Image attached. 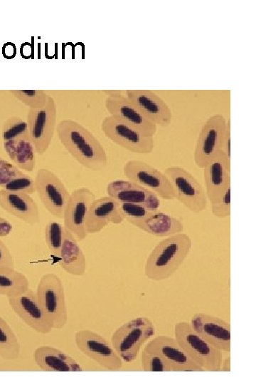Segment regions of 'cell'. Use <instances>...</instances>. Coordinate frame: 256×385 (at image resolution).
<instances>
[{"instance_id": "cell-27", "label": "cell", "mask_w": 256, "mask_h": 385, "mask_svg": "<svg viewBox=\"0 0 256 385\" xmlns=\"http://www.w3.org/2000/svg\"><path fill=\"white\" fill-rule=\"evenodd\" d=\"M0 187L9 191L32 195L35 192L34 180L14 164L0 157Z\"/></svg>"}, {"instance_id": "cell-6", "label": "cell", "mask_w": 256, "mask_h": 385, "mask_svg": "<svg viewBox=\"0 0 256 385\" xmlns=\"http://www.w3.org/2000/svg\"><path fill=\"white\" fill-rule=\"evenodd\" d=\"M164 173L169 178L175 198L193 213L206 210L207 197L205 189L187 170L179 166H170Z\"/></svg>"}, {"instance_id": "cell-28", "label": "cell", "mask_w": 256, "mask_h": 385, "mask_svg": "<svg viewBox=\"0 0 256 385\" xmlns=\"http://www.w3.org/2000/svg\"><path fill=\"white\" fill-rule=\"evenodd\" d=\"M29 288V281L22 272L12 267H0V295L19 294Z\"/></svg>"}, {"instance_id": "cell-17", "label": "cell", "mask_w": 256, "mask_h": 385, "mask_svg": "<svg viewBox=\"0 0 256 385\" xmlns=\"http://www.w3.org/2000/svg\"><path fill=\"white\" fill-rule=\"evenodd\" d=\"M126 97L151 122L161 127L168 126L172 112L167 103L151 90H127Z\"/></svg>"}, {"instance_id": "cell-38", "label": "cell", "mask_w": 256, "mask_h": 385, "mask_svg": "<svg viewBox=\"0 0 256 385\" xmlns=\"http://www.w3.org/2000/svg\"><path fill=\"white\" fill-rule=\"evenodd\" d=\"M13 227L11 223L6 219L0 217V237H6L12 231Z\"/></svg>"}, {"instance_id": "cell-10", "label": "cell", "mask_w": 256, "mask_h": 385, "mask_svg": "<svg viewBox=\"0 0 256 385\" xmlns=\"http://www.w3.org/2000/svg\"><path fill=\"white\" fill-rule=\"evenodd\" d=\"M34 186L44 207L54 217L63 219L70 193L60 178L49 169L40 168L34 179Z\"/></svg>"}, {"instance_id": "cell-37", "label": "cell", "mask_w": 256, "mask_h": 385, "mask_svg": "<svg viewBox=\"0 0 256 385\" xmlns=\"http://www.w3.org/2000/svg\"><path fill=\"white\" fill-rule=\"evenodd\" d=\"M220 150L225 155L227 159L230 161V120H227L225 133L222 142Z\"/></svg>"}, {"instance_id": "cell-4", "label": "cell", "mask_w": 256, "mask_h": 385, "mask_svg": "<svg viewBox=\"0 0 256 385\" xmlns=\"http://www.w3.org/2000/svg\"><path fill=\"white\" fill-rule=\"evenodd\" d=\"M174 334L177 342L197 364L204 370L220 371L222 351L196 333L188 322L176 323Z\"/></svg>"}, {"instance_id": "cell-20", "label": "cell", "mask_w": 256, "mask_h": 385, "mask_svg": "<svg viewBox=\"0 0 256 385\" xmlns=\"http://www.w3.org/2000/svg\"><path fill=\"white\" fill-rule=\"evenodd\" d=\"M108 196L119 203H135L158 210L160 207L159 197L149 190L128 180L117 179L107 186Z\"/></svg>"}, {"instance_id": "cell-26", "label": "cell", "mask_w": 256, "mask_h": 385, "mask_svg": "<svg viewBox=\"0 0 256 385\" xmlns=\"http://www.w3.org/2000/svg\"><path fill=\"white\" fill-rule=\"evenodd\" d=\"M4 148L12 163L20 170H34L36 150L29 135L4 142Z\"/></svg>"}, {"instance_id": "cell-31", "label": "cell", "mask_w": 256, "mask_h": 385, "mask_svg": "<svg viewBox=\"0 0 256 385\" xmlns=\"http://www.w3.org/2000/svg\"><path fill=\"white\" fill-rule=\"evenodd\" d=\"M26 135H29L27 122L19 116L9 117L2 125L1 138L4 142Z\"/></svg>"}, {"instance_id": "cell-19", "label": "cell", "mask_w": 256, "mask_h": 385, "mask_svg": "<svg viewBox=\"0 0 256 385\" xmlns=\"http://www.w3.org/2000/svg\"><path fill=\"white\" fill-rule=\"evenodd\" d=\"M105 108L111 115L131 125L144 135L151 137L155 135L156 125L147 119L125 96H107Z\"/></svg>"}, {"instance_id": "cell-18", "label": "cell", "mask_w": 256, "mask_h": 385, "mask_svg": "<svg viewBox=\"0 0 256 385\" xmlns=\"http://www.w3.org/2000/svg\"><path fill=\"white\" fill-rule=\"evenodd\" d=\"M124 220L118 201L110 196L95 198L86 216V232L87 235L97 233L109 224L118 225Z\"/></svg>"}, {"instance_id": "cell-25", "label": "cell", "mask_w": 256, "mask_h": 385, "mask_svg": "<svg viewBox=\"0 0 256 385\" xmlns=\"http://www.w3.org/2000/svg\"><path fill=\"white\" fill-rule=\"evenodd\" d=\"M133 225L149 235L166 237L183 232L184 229L181 220L159 210Z\"/></svg>"}, {"instance_id": "cell-11", "label": "cell", "mask_w": 256, "mask_h": 385, "mask_svg": "<svg viewBox=\"0 0 256 385\" xmlns=\"http://www.w3.org/2000/svg\"><path fill=\"white\" fill-rule=\"evenodd\" d=\"M78 349L108 371H119L122 360L108 341L90 329H80L74 335Z\"/></svg>"}, {"instance_id": "cell-29", "label": "cell", "mask_w": 256, "mask_h": 385, "mask_svg": "<svg viewBox=\"0 0 256 385\" xmlns=\"http://www.w3.org/2000/svg\"><path fill=\"white\" fill-rule=\"evenodd\" d=\"M21 352V344L16 334L0 316V356L7 361L18 358Z\"/></svg>"}, {"instance_id": "cell-7", "label": "cell", "mask_w": 256, "mask_h": 385, "mask_svg": "<svg viewBox=\"0 0 256 385\" xmlns=\"http://www.w3.org/2000/svg\"><path fill=\"white\" fill-rule=\"evenodd\" d=\"M56 120V103L51 96L43 107L29 108L26 122L30 138L38 155H43L48 149L54 135Z\"/></svg>"}, {"instance_id": "cell-3", "label": "cell", "mask_w": 256, "mask_h": 385, "mask_svg": "<svg viewBox=\"0 0 256 385\" xmlns=\"http://www.w3.org/2000/svg\"><path fill=\"white\" fill-rule=\"evenodd\" d=\"M155 334L152 321L143 316L134 317L115 329L111 338L112 346L127 363L134 361L142 346Z\"/></svg>"}, {"instance_id": "cell-32", "label": "cell", "mask_w": 256, "mask_h": 385, "mask_svg": "<svg viewBox=\"0 0 256 385\" xmlns=\"http://www.w3.org/2000/svg\"><path fill=\"white\" fill-rule=\"evenodd\" d=\"M9 92L29 108L43 107L50 96L43 90H9Z\"/></svg>"}, {"instance_id": "cell-23", "label": "cell", "mask_w": 256, "mask_h": 385, "mask_svg": "<svg viewBox=\"0 0 256 385\" xmlns=\"http://www.w3.org/2000/svg\"><path fill=\"white\" fill-rule=\"evenodd\" d=\"M33 360L44 371H82L81 364L73 357L51 346H41L33 351Z\"/></svg>"}, {"instance_id": "cell-15", "label": "cell", "mask_w": 256, "mask_h": 385, "mask_svg": "<svg viewBox=\"0 0 256 385\" xmlns=\"http://www.w3.org/2000/svg\"><path fill=\"white\" fill-rule=\"evenodd\" d=\"M193 329L213 346L223 352L230 351V325L226 320L209 314L198 312L191 318Z\"/></svg>"}, {"instance_id": "cell-1", "label": "cell", "mask_w": 256, "mask_h": 385, "mask_svg": "<svg viewBox=\"0 0 256 385\" xmlns=\"http://www.w3.org/2000/svg\"><path fill=\"white\" fill-rule=\"evenodd\" d=\"M56 130L61 144L80 165L95 171L107 167L108 158L104 146L82 124L63 119L58 123Z\"/></svg>"}, {"instance_id": "cell-39", "label": "cell", "mask_w": 256, "mask_h": 385, "mask_svg": "<svg viewBox=\"0 0 256 385\" xmlns=\"http://www.w3.org/2000/svg\"><path fill=\"white\" fill-rule=\"evenodd\" d=\"M222 371H230V357L227 356L224 360H222L220 364V369Z\"/></svg>"}, {"instance_id": "cell-30", "label": "cell", "mask_w": 256, "mask_h": 385, "mask_svg": "<svg viewBox=\"0 0 256 385\" xmlns=\"http://www.w3.org/2000/svg\"><path fill=\"white\" fill-rule=\"evenodd\" d=\"M65 227L58 222L50 220L45 227V240L50 254L59 258Z\"/></svg>"}, {"instance_id": "cell-8", "label": "cell", "mask_w": 256, "mask_h": 385, "mask_svg": "<svg viewBox=\"0 0 256 385\" xmlns=\"http://www.w3.org/2000/svg\"><path fill=\"white\" fill-rule=\"evenodd\" d=\"M101 130L107 138L130 152L148 154L154 150V137L144 135L113 115H110L102 120Z\"/></svg>"}, {"instance_id": "cell-34", "label": "cell", "mask_w": 256, "mask_h": 385, "mask_svg": "<svg viewBox=\"0 0 256 385\" xmlns=\"http://www.w3.org/2000/svg\"><path fill=\"white\" fill-rule=\"evenodd\" d=\"M120 210L127 220L132 225L156 211L146 206L135 203H119Z\"/></svg>"}, {"instance_id": "cell-12", "label": "cell", "mask_w": 256, "mask_h": 385, "mask_svg": "<svg viewBox=\"0 0 256 385\" xmlns=\"http://www.w3.org/2000/svg\"><path fill=\"white\" fill-rule=\"evenodd\" d=\"M227 125L226 118L220 113L210 116L198 135L193 160L196 166L203 168L221 148Z\"/></svg>"}, {"instance_id": "cell-5", "label": "cell", "mask_w": 256, "mask_h": 385, "mask_svg": "<svg viewBox=\"0 0 256 385\" xmlns=\"http://www.w3.org/2000/svg\"><path fill=\"white\" fill-rule=\"evenodd\" d=\"M36 293L53 329H63L68 322V307L60 278L53 272L43 274L38 283Z\"/></svg>"}, {"instance_id": "cell-9", "label": "cell", "mask_w": 256, "mask_h": 385, "mask_svg": "<svg viewBox=\"0 0 256 385\" xmlns=\"http://www.w3.org/2000/svg\"><path fill=\"white\" fill-rule=\"evenodd\" d=\"M128 180L132 181L154 192L164 200L175 199L174 191L164 173L142 160H129L123 167Z\"/></svg>"}, {"instance_id": "cell-14", "label": "cell", "mask_w": 256, "mask_h": 385, "mask_svg": "<svg viewBox=\"0 0 256 385\" xmlns=\"http://www.w3.org/2000/svg\"><path fill=\"white\" fill-rule=\"evenodd\" d=\"M95 199V194L86 187L77 188L70 193L63 212V226L78 241H82L87 236L85 219Z\"/></svg>"}, {"instance_id": "cell-13", "label": "cell", "mask_w": 256, "mask_h": 385, "mask_svg": "<svg viewBox=\"0 0 256 385\" xmlns=\"http://www.w3.org/2000/svg\"><path fill=\"white\" fill-rule=\"evenodd\" d=\"M7 299L15 314L33 330L43 334H48L53 330L52 323L33 289L28 288L25 292Z\"/></svg>"}, {"instance_id": "cell-2", "label": "cell", "mask_w": 256, "mask_h": 385, "mask_svg": "<svg viewBox=\"0 0 256 385\" xmlns=\"http://www.w3.org/2000/svg\"><path fill=\"white\" fill-rule=\"evenodd\" d=\"M192 248V240L180 232L160 241L149 253L144 274L151 280L162 281L171 277L183 264Z\"/></svg>"}, {"instance_id": "cell-21", "label": "cell", "mask_w": 256, "mask_h": 385, "mask_svg": "<svg viewBox=\"0 0 256 385\" xmlns=\"http://www.w3.org/2000/svg\"><path fill=\"white\" fill-rule=\"evenodd\" d=\"M203 169L206 197L211 202L230 185V161L220 150Z\"/></svg>"}, {"instance_id": "cell-40", "label": "cell", "mask_w": 256, "mask_h": 385, "mask_svg": "<svg viewBox=\"0 0 256 385\" xmlns=\"http://www.w3.org/2000/svg\"><path fill=\"white\" fill-rule=\"evenodd\" d=\"M104 93H105L107 96H114L122 94V91L120 90H103Z\"/></svg>"}, {"instance_id": "cell-16", "label": "cell", "mask_w": 256, "mask_h": 385, "mask_svg": "<svg viewBox=\"0 0 256 385\" xmlns=\"http://www.w3.org/2000/svg\"><path fill=\"white\" fill-rule=\"evenodd\" d=\"M155 352L171 366L172 371H203L180 346L175 338L159 335L149 341L144 348Z\"/></svg>"}, {"instance_id": "cell-36", "label": "cell", "mask_w": 256, "mask_h": 385, "mask_svg": "<svg viewBox=\"0 0 256 385\" xmlns=\"http://www.w3.org/2000/svg\"><path fill=\"white\" fill-rule=\"evenodd\" d=\"M14 260L9 249L0 239V267L14 268Z\"/></svg>"}, {"instance_id": "cell-33", "label": "cell", "mask_w": 256, "mask_h": 385, "mask_svg": "<svg viewBox=\"0 0 256 385\" xmlns=\"http://www.w3.org/2000/svg\"><path fill=\"white\" fill-rule=\"evenodd\" d=\"M141 365L144 371H172L169 364L158 354L143 349Z\"/></svg>"}, {"instance_id": "cell-24", "label": "cell", "mask_w": 256, "mask_h": 385, "mask_svg": "<svg viewBox=\"0 0 256 385\" xmlns=\"http://www.w3.org/2000/svg\"><path fill=\"white\" fill-rule=\"evenodd\" d=\"M58 263L63 270L71 275L80 277L85 273V255L75 237L65 228Z\"/></svg>"}, {"instance_id": "cell-22", "label": "cell", "mask_w": 256, "mask_h": 385, "mask_svg": "<svg viewBox=\"0 0 256 385\" xmlns=\"http://www.w3.org/2000/svg\"><path fill=\"white\" fill-rule=\"evenodd\" d=\"M0 207L24 222L34 225L40 222V212L31 195L22 192L0 190Z\"/></svg>"}, {"instance_id": "cell-35", "label": "cell", "mask_w": 256, "mask_h": 385, "mask_svg": "<svg viewBox=\"0 0 256 385\" xmlns=\"http://www.w3.org/2000/svg\"><path fill=\"white\" fill-rule=\"evenodd\" d=\"M211 212L218 218H226L230 215V185L214 201L210 202Z\"/></svg>"}]
</instances>
